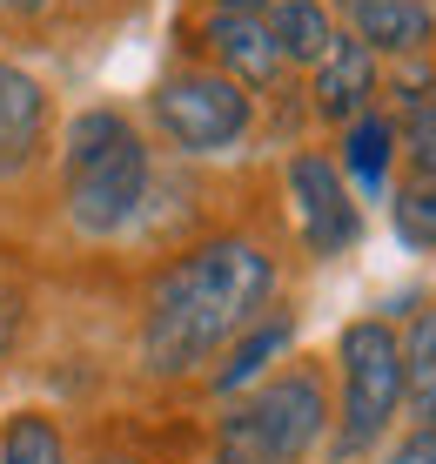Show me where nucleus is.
<instances>
[{
	"instance_id": "nucleus-1",
	"label": "nucleus",
	"mask_w": 436,
	"mask_h": 464,
	"mask_svg": "<svg viewBox=\"0 0 436 464\" xmlns=\"http://www.w3.org/2000/svg\"><path fill=\"white\" fill-rule=\"evenodd\" d=\"M276 303V256L255 236H202L148 283L141 303V371L195 377Z\"/></svg>"
},
{
	"instance_id": "nucleus-2",
	"label": "nucleus",
	"mask_w": 436,
	"mask_h": 464,
	"mask_svg": "<svg viewBox=\"0 0 436 464\" xmlns=\"http://www.w3.org/2000/svg\"><path fill=\"white\" fill-rule=\"evenodd\" d=\"M155 149L121 108H81L61 141V209L81 236H121L148 209Z\"/></svg>"
},
{
	"instance_id": "nucleus-3",
	"label": "nucleus",
	"mask_w": 436,
	"mask_h": 464,
	"mask_svg": "<svg viewBox=\"0 0 436 464\" xmlns=\"http://www.w3.org/2000/svg\"><path fill=\"white\" fill-rule=\"evenodd\" d=\"M329 383L309 357H296L215 418V464H302L329 438Z\"/></svg>"
},
{
	"instance_id": "nucleus-4",
	"label": "nucleus",
	"mask_w": 436,
	"mask_h": 464,
	"mask_svg": "<svg viewBox=\"0 0 436 464\" xmlns=\"http://www.w3.org/2000/svg\"><path fill=\"white\" fill-rule=\"evenodd\" d=\"M336 363H343V397H336V464L369 458L390 438L403 411V330L390 316H356L336 337Z\"/></svg>"
},
{
	"instance_id": "nucleus-5",
	"label": "nucleus",
	"mask_w": 436,
	"mask_h": 464,
	"mask_svg": "<svg viewBox=\"0 0 436 464\" xmlns=\"http://www.w3.org/2000/svg\"><path fill=\"white\" fill-rule=\"evenodd\" d=\"M148 121L175 155H229L255 128V94L215 68H175L148 94Z\"/></svg>"
},
{
	"instance_id": "nucleus-6",
	"label": "nucleus",
	"mask_w": 436,
	"mask_h": 464,
	"mask_svg": "<svg viewBox=\"0 0 436 464\" xmlns=\"http://www.w3.org/2000/svg\"><path fill=\"white\" fill-rule=\"evenodd\" d=\"M282 182H289V202H296L302 249H309V256H343L363 236L356 196H349L343 169H336L322 149H296V155H289V169H282Z\"/></svg>"
},
{
	"instance_id": "nucleus-7",
	"label": "nucleus",
	"mask_w": 436,
	"mask_h": 464,
	"mask_svg": "<svg viewBox=\"0 0 436 464\" xmlns=\"http://www.w3.org/2000/svg\"><path fill=\"white\" fill-rule=\"evenodd\" d=\"M202 54H208V68L229 74L235 88H276L282 68H289L262 14H208L202 21Z\"/></svg>"
},
{
	"instance_id": "nucleus-8",
	"label": "nucleus",
	"mask_w": 436,
	"mask_h": 464,
	"mask_svg": "<svg viewBox=\"0 0 436 464\" xmlns=\"http://www.w3.org/2000/svg\"><path fill=\"white\" fill-rule=\"evenodd\" d=\"M47 121H54L47 88L27 68L0 61V182H14V175L34 169V155L47 149Z\"/></svg>"
},
{
	"instance_id": "nucleus-9",
	"label": "nucleus",
	"mask_w": 436,
	"mask_h": 464,
	"mask_svg": "<svg viewBox=\"0 0 436 464\" xmlns=\"http://www.w3.org/2000/svg\"><path fill=\"white\" fill-rule=\"evenodd\" d=\"M343 27L369 54H423L436 34V14L430 0H343Z\"/></svg>"
},
{
	"instance_id": "nucleus-10",
	"label": "nucleus",
	"mask_w": 436,
	"mask_h": 464,
	"mask_svg": "<svg viewBox=\"0 0 436 464\" xmlns=\"http://www.w3.org/2000/svg\"><path fill=\"white\" fill-rule=\"evenodd\" d=\"M309 94H316V115L322 121H343L349 128L356 115H369V94H376V54H369L363 41L336 34V47L316 61Z\"/></svg>"
},
{
	"instance_id": "nucleus-11",
	"label": "nucleus",
	"mask_w": 436,
	"mask_h": 464,
	"mask_svg": "<svg viewBox=\"0 0 436 464\" xmlns=\"http://www.w3.org/2000/svg\"><path fill=\"white\" fill-rule=\"evenodd\" d=\"M289 337H296V316H289V310H269L262 324H249L229 350H222V363L208 371V391H215V397H235V391H249V383H262V371L289 350Z\"/></svg>"
},
{
	"instance_id": "nucleus-12",
	"label": "nucleus",
	"mask_w": 436,
	"mask_h": 464,
	"mask_svg": "<svg viewBox=\"0 0 436 464\" xmlns=\"http://www.w3.org/2000/svg\"><path fill=\"white\" fill-rule=\"evenodd\" d=\"M262 21H269V34H276L289 68H316V61L336 47V14L322 7V0H276Z\"/></svg>"
},
{
	"instance_id": "nucleus-13",
	"label": "nucleus",
	"mask_w": 436,
	"mask_h": 464,
	"mask_svg": "<svg viewBox=\"0 0 436 464\" xmlns=\"http://www.w3.org/2000/svg\"><path fill=\"white\" fill-rule=\"evenodd\" d=\"M403 404L416 418H436V290L416 296L410 310V337H403Z\"/></svg>"
},
{
	"instance_id": "nucleus-14",
	"label": "nucleus",
	"mask_w": 436,
	"mask_h": 464,
	"mask_svg": "<svg viewBox=\"0 0 436 464\" xmlns=\"http://www.w3.org/2000/svg\"><path fill=\"white\" fill-rule=\"evenodd\" d=\"M390 155H396V121L390 115H376V108H369V115H356L343 128V182H356L363 196H376L383 182H390Z\"/></svg>"
},
{
	"instance_id": "nucleus-15",
	"label": "nucleus",
	"mask_w": 436,
	"mask_h": 464,
	"mask_svg": "<svg viewBox=\"0 0 436 464\" xmlns=\"http://www.w3.org/2000/svg\"><path fill=\"white\" fill-rule=\"evenodd\" d=\"M0 464H68V438L47 411H14L0 424Z\"/></svg>"
},
{
	"instance_id": "nucleus-16",
	"label": "nucleus",
	"mask_w": 436,
	"mask_h": 464,
	"mask_svg": "<svg viewBox=\"0 0 436 464\" xmlns=\"http://www.w3.org/2000/svg\"><path fill=\"white\" fill-rule=\"evenodd\" d=\"M390 222H396V236L410 249H436V182H403L396 188V202H390Z\"/></svg>"
},
{
	"instance_id": "nucleus-17",
	"label": "nucleus",
	"mask_w": 436,
	"mask_h": 464,
	"mask_svg": "<svg viewBox=\"0 0 436 464\" xmlns=\"http://www.w3.org/2000/svg\"><path fill=\"white\" fill-rule=\"evenodd\" d=\"M403 155H410L416 182H436V88L410 108V149H403Z\"/></svg>"
},
{
	"instance_id": "nucleus-18",
	"label": "nucleus",
	"mask_w": 436,
	"mask_h": 464,
	"mask_svg": "<svg viewBox=\"0 0 436 464\" xmlns=\"http://www.w3.org/2000/svg\"><path fill=\"white\" fill-rule=\"evenodd\" d=\"M383 464H436V418L430 424H410L390 444V458H383Z\"/></svg>"
},
{
	"instance_id": "nucleus-19",
	"label": "nucleus",
	"mask_w": 436,
	"mask_h": 464,
	"mask_svg": "<svg viewBox=\"0 0 436 464\" xmlns=\"http://www.w3.org/2000/svg\"><path fill=\"white\" fill-rule=\"evenodd\" d=\"M47 7H54V0H0V21H21L27 27V21H41Z\"/></svg>"
},
{
	"instance_id": "nucleus-20",
	"label": "nucleus",
	"mask_w": 436,
	"mask_h": 464,
	"mask_svg": "<svg viewBox=\"0 0 436 464\" xmlns=\"http://www.w3.org/2000/svg\"><path fill=\"white\" fill-rule=\"evenodd\" d=\"M14 324H21V310H14V296L0 290V357H7V343H14Z\"/></svg>"
},
{
	"instance_id": "nucleus-21",
	"label": "nucleus",
	"mask_w": 436,
	"mask_h": 464,
	"mask_svg": "<svg viewBox=\"0 0 436 464\" xmlns=\"http://www.w3.org/2000/svg\"><path fill=\"white\" fill-rule=\"evenodd\" d=\"M276 0H208V14H269Z\"/></svg>"
}]
</instances>
